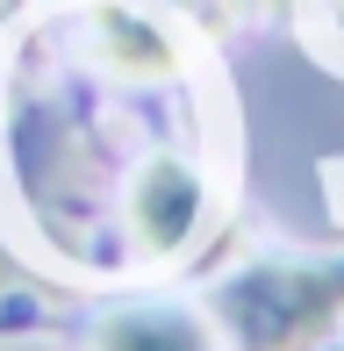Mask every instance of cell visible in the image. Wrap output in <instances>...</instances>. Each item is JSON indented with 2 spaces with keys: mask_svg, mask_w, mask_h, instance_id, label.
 I'll list each match as a JSON object with an SVG mask.
<instances>
[{
  "mask_svg": "<svg viewBox=\"0 0 344 351\" xmlns=\"http://www.w3.org/2000/svg\"><path fill=\"white\" fill-rule=\"evenodd\" d=\"M101 351H215L186 315H122L101 330Z\"/></svg>",
  "mask_w": 344,
  "mask_h": 351,
  "instance_id": "277c9868",
  "label": "cell"
},
{
  "mask_svg": "<svg viewBox=\"0 0 344 351\" xmlns=\"http://www.w3.org/2000/svg\"><path fill=\"white\" fill-rule=\"evenodd\" d=\"M130 222L144 230L151 251H180L194 237V222H201V172L186 158H158L130 194Z\"/></svg>",
  "mask_w": 344,
  "mask_h": 351,
  "instance_id": "7a4b0ae2",
  "label": "cell"
},
{
  "mask_svg": "<svg viewBox=\"0 0 344 351\" xmlns=\"http://www.w3.org/2000/svg\"><path fill=\"white\" fill-rule=\"evenodd\" d=\"M93 36H101V58L115 72H136V79H165L180 65V51H172V36L158 22H144V14L130 8H93Z\"/></svg>",
  "mask_w": 344,
  "mask_h": 351,
  "instance_id": "3957f363",
  "label": "cell"
},
{
  "mask_svg": "<svg viewBox=\"0 0 344 351\" xmlns=\"http://www.w3.org/2000/svg\"><path fill=\"white\" fill-rule=\"evenodd\" d=\"M337 308H344V265H323V273L258 265L223 294V315L244 351H308Z\"/></svg>",
  "mask_w": 344,
  "mask_h": 351,
  "instance_id": "6da1fadb",
  "label": "cell"
}]
</instances>
